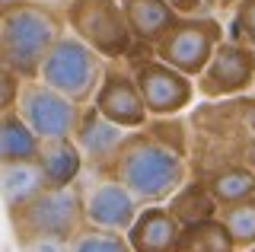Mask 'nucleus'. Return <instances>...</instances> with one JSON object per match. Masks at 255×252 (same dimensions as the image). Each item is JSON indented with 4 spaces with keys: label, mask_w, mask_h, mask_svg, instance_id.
Listing matches in <instances>:
<instances>
[{
    "label": "nucleus",
    "mask_w": 255,
    "mask_h": 252,
    "mask_svg": "<svg viewBox=\"0 0 255 252\" xmlns=\"http://www.w3.org/2000/svg\"><path fill=\"white\" fill-rule=\"evenodd\" d=\"M109 176L131 188V195L140 204H166L175 195V188L188 179V160L137 128L128 131Z\"/></svg>",
    "instance_id": "nucleus-1"
},
{
    "label": "nucleus",
    "mask_w": 255,
    "mask_h": 252,
    "mask_svg": "<svg viewBox=\"0 0 255 252\" xmlns=\"http://www.w3.org/2000/svg\"><path fill=\"white\" fill-rule=\"evenodd\" d=\"M64 32L67 19L51 3L22 0L13 6H0V61L3 67L32 80Z\"/></svg>",
    "instance_id": "nucleus-2"
},
{
    "label": "nucleus",
    "mask_w": 255,
    "mask_h": 252,
    "mask_svg": "<svg viewBox=\"0 0 255 252\" xmlns=\"http://www.w3.org/2000/svg\"><path fill=\"white\" fill-rule=\"evenodd\" d=\"M10 220L13 240L32 243V240H64L70 243L74 236L86 227V204H83V188L80 185H64L38 192L32 201L6 214Z\"/></svg>",
    "instance_id": "nucleus-3"
},
{
    "label": "nucleus",
    "mask_w": 255,
    "mask_h": 252,
    "mask_svg": "<svg viewBox=\"0 0 255 252\" xmlns=\"http://www.w3.org/2000/svg\"><path fill=\"white\" fill-rule=\"evenodd\" d=\"M109 64L112 61H106L93 45H86L80 35H74L67 29L58 38V45L48 51L42 70H38V80L61 90L64 96H70L80 106H90L96 93H99L102 80H106Z\"/></svg>",
    "instance_id": "nucleus-4"
},
{
    "label": "nucleus",
    "mask_w": 255,
    "mask_h": 252,
    "mask_svg": "<svg viewBox=\"0 0 255 252\" xmlns=\"http://www.w3.org/2000/svg\"><path fill=\"white\" fill-rule=\"evenodd\" d=\"M64 19L70 32L93 45L106 61H128L137 45L122 0H67Z\"/></svg>",
    "instance_id": "nucleus-5"
},
{
    "label": "nucleus",
    "mask_w": 255,
    "mask_h": 252,
    "mask_svg": "<svg viewBox=\"0 0 255 252\" xmlns=\"http://www.w3.org/2000/svg\"><path fill=\"white\" fill-rule=\"evenodd\" d=\"M223 38L227 35H223L220 19L207 16V13H195V16H182L175 22L166 32V38L153 48V54L163 58L166 64L179 67L182 74L198 77Z\"/></svg>",
    "instance_id": "nucleus-6"
},
{
    "label": "nucleus",
    "mask_w": 255,
    "mask_h": 252,
    "mask_svg": "<svg viewBox=\"0 0 255 252\" xmlns=\"http://www.w3.org/2000/svg\"><path fill=\"white\" fill-rule=\"evenodd\" d=\"M131 74L140 86V96L147 102L150 115H182L195 106V96H198L195 77H188L179 67L166 64L153 51L147 58L134 61Z\"/></svg>",
    "instance_id": "nucleus-7"
},
{
    "label": "nucleus",
    "mask_w": 255,
    "mask_h": 252,
    "mask_svg": "<svg viewBox=\"0 0 255 252\" xmlns=\"http://www.w3.org/2000/svg\"><path fill=\"white\" fill-rule=\"evenodd\" d=\"M16 112L26 118L29 128L42 140H54V137H74L80 118H83V106L70 96H64L61 90L48 86L45 80L32 77V80L22 83V96Z\"/></svg>",
    "instance_id": "nucleus-8"
},
{
    "label": "nucleus",
    "mask_w": 255,
    "mask_h": 252,
    "mask_svg": "<svg viewBox=\"0 0 255 252\" xmlns=\"http://www.w3.org/2000/svg\"><path fill=\"white\" fill-rule=\"evenodd\" d=\"M201 99H233L255 86V48L239 38H223L207 67L195 77Z\"/></svg>",
    "instance_id": "nucleus-9"
},
{
    "label": "nucleus",
    "mask_w": 255,
    "mask_h": 252,
    "mask_svg": "<svg viewBox=\"0 0 255 252\" xmlns=\"http://www.w3.org/2000/svg\"><path fill=\"white\" fill-rule=\"evenodd\" d=\"M83 204H86V224L118 233L131 230V224L137 220L143 208L131 195V188H125L115 176H96V182L83 192Z\"/></svg>",
    "instance_id": "nucleus-10"
},
{
    "label": "nucleus",
    "mask_w": 255,
    "mask_h": 252,
    "mask_svg": "<svg viewBox=\"0 0 255 252\" xmlns=\"http://www.w3.org/2000/svg\"><path fill=\"white\" fill-rule=\"evenodd\" d=\"M93 106L128 131L143 128L147 118H150V109L140 96V86L134 80V74L131 70H122V67H112V64L106 70V80H102L99 93H96Z\"/></svg>",
    "instance_id": "nucleus-11"
},
{
    "label": "nucleus",
    "mask_w": 255,
    "mask_h": 252,
    "mask_svg": "<svg viewBox=\"0 0 255 252\" xmlns=\"http://www.w3.org/2000/svg\"><path fill=\"white\" fill-rule=\"evenodd\" d=\"M125 137H128V128L106 118L93 102L83 106V118H80V125L74 131V140L80 144V150L86 156V169H93L96 176H109Z\"/></svg>",
    "instance_id": "nucleus-12"
},
{
    "label": "nucleus",
    "mask_w": 255,
    "mask_h": 252,
    "mask_svg": "<svg viewBox=\"0 0 255 252\" xmlns=\"http://www.w3.org/2000/svg\"><path fill=\"white\" fill-rule=\"evenodd\" d=\"M182 227L185 224L169 211V204H143L128 240L134 252H179Z\"/></svg>",
    "instance_id": "nucleus-13"
},
{
    "label": "nucleus",
    "mask_w": 255,
    "mask_h": 252,
    "mask_svg": "<svg viewBox=\"0 0 255 252\" xmlns=\"http://www.w3.org/2000/svg\"><path fill=\"white\" fill-rule=\"evenodd\" d=\"M128 22H131L134 42L143 48H156L166 38V32L182 19V13L166 0H122Z\"/></svg>",
    "instance_id": "nucleus-14"
},
{
    "label": "nucleus",
    "mask_w": 255,
    "mask_h": 252,
    "mask_svg": "<svg viewBox=\"0 0 255 252\" xmlns=\"http://www.w3.org/2000/svg\"><path fill=\"white\" fill-rule=\"evenodd\" d=\"M38 166H42L48 185L64 188V185L80 182V176L86 169V156H83V150H80V144L74 137H54V140H42Z\"/></svg>",
    "instance_id": "nucleus-15"
},
{
    "label": "nucleus",
    "mask_w": 255,
    "mask_h": 252,
    "mask_svg": "<svg viewBox=\"0 0 255 252\" xmlns=\"http://www.w3.org/2000/svg\"><path fill=\"white\" fill-rule=\"evenodd\" d=\"M3 166V211L10 214V211L22 208L26 201H32L38 192H45L48 188V179L42 166H38V160H22V163H0Z\"/></svg>",
    "instance_id": "nucleus-16"
},
{
    "label": "nucleus",
    "mask_w": 255,
    "mask_h": 252,
    "mask_svg": "<svg viewBox=\"0 0 255 252\" xmlns=\"http://www.w3.org/2000/svg\"><path fill=\"white\" fill-rule=\"evenodd\" d=\"M166 204H169V211L182 224H198V220H211V217L220 214V201L214 198L207 179H201V176L185 179Z\"/></svg>",
    "instance_id": "nucleus-17"
},
{
    "label": "nucleus",
    "mask_w": 255,
    "mask_h": 252,
    "mask_svg": "<svg viewBox=\"0 0 255 252\" xmlns=\"http://www.w3.org/2000/svg\"><path fill=\"white\" fill-rule=\"evenodd\" d=\"M42 137L29 128V122L19 112H3L0 118V163H22V160H38Z\"/></svg>",
    "instance_id": "nucleus-18"
},
{
    "label": "nucleus",
    "mask_w": 255,
    "mask_h": 252,
    "mask_svg": "<svg viewBox=\"0 0 255 252\" xmlns=\"http://www.w3.org/2000/svg\"><path fill=\"white\" fill-rule=\"evenodd\" d=\"M201 179H207V185H211L214 198L220 201V208L255 195V169L246 166L243 160H239V163H227V166L207 172V176H201Z\"/></svg>",
    "instance_id": "nucleus-19"
},
{
    "label": "nucleus",
    "mask_w": 255,
    "mask_h": 252,
    "mask_svg": "<svg viewBox=\"0 0 255 252\" xmlns=\"http://www.w3.org/2000/svg\"><path fill=\"white\" fill-rule=\"evenodd\" d=\"M179 252H239L233 233L227 230L220 217L211 220H198V224L182 227V243Z\"/></svg>",
    "instance_id": "nucleus-20"
},
{
    "label": "nucleus",
    "mask_w": 255,
    "mask_h": 252,
    "mask_svg": "<svg viewBox=\"0 0 255 252\" xmlns=\"http://www.w3.org/2000/svg\"><path fill=\"white\" fill-rule=\"evenodd\" d=\"M185 115V112H182ZM182 115H150L147 118V125H143V131H147L150 137H156L159 144H166V147H172L179 156H191V134L195 131L188 128V122Z\"/></svg>",
    "instance_id": "nucleus-21"
},
{
    "label": "nucleus",
    "mask_w": 255,
    "mask_h": 252,
    "mask_svg": "<svg viewBox=\"0 0 255 252\" xmlns=\"http://www.w3.org/2000/svg\"><path fill=\"white\" fill-rule=\"evenodd\" d=\"M217 217L233 233L239 252H249L255 246V195L252 198H243V201H233V204H223Z\"/></svg>",
    "instance_id": "nucleus-22"
},
{
    "label": "nucleus",
    "mask_w": 255,
    "mask_h": 252,
    "mask_svg": "<svg viewBox=\"0 0 255 252\" xmlns=\"http://www.w3.org/2000/svg\"><path fill=\"white\" fill-rule=\"evenodd\" d=\"M70 252H134L128 233L118 230H102V227L86 224L74 240H70Z\"/></svg>",
    "instance_id": "nucleus-23"
},
{
    "label": "nucleus",
    "mask_w": 255,
    "mask_h": 252,
    "mask_svg": "<svg viewBox=\"0 0 255 252\" xmlns=\"http://www.w3.org/2000/svg\"><path fill=\"white\" fill-rule=\"evenodd\" d=\"M233 29L236 38L255 48V0H239L233 10Z\"/></svg>",
    "instance_id": "nucleus-24"
},
{
    "label": "nucleus",
    "mask_w": 255,
    "mask_h": 252,
    "mask_svg": "<svg viewBox=\"0 0 255 252\" xmlns=\"http://www.w3.org/2000/svg\"><path fill=\"white\" fill-rule=\"evenodd\" d=\"M3 93H0V109L3 112H13L16 106H19V96H22V83H26V77L16 74V70L3 67Z\"/></svg>",
    "instance_id": "nucleus-25"
},
{
    "label": "nucleus",
    "mask_w": 255,
    "mask_h": 252,
    "mask_svg": "<svg viewBox=\"0 0 255 252\" xmlns=\"http://www.w3.org/2000/svg\"><path fill=\"white\" fill-rule=\"evenodd\" d=\"M19 252H70V243H64V240H32V243H22Z\"/></svg>",
    "instance_id": "nucleus-26"
},
{
    "label": "nucleus",
    "mask_w": 255,
    "mask_h": 252,
    "mask_svg": "<svg viewBox=\"0 0 255 252\" xmlns=\"http://www.w3.org/2000/svg\"><path fill=\"white\" fill-rule=\"evenodd\" d=\"M166 3H172L175 10L182 13V16H195V13H204V0H166Z\"/></svg>",
    "instance_id": "nucleus-27"
},
{
    "label": "nucleus",
    "mask_w": 255,
    "mask_h": 252,
    "mask_svg": "<svg viewBox=\"0 0 255 252\" xmlns=\"http://www.w3.org/2000/svg\"><path fill=\"white\" fill-rule=\"evenodd\" d=\"M239 0H204V10H214V13H233Z\"/></svg>",
    "instance_id": "nucleus-28"
},
{
    "label": "nucleus",
    "mask_w": 255,
    "mask_h": 252,
    "mask_svg": "<svg viewBox=\"0 0 255 252\" xmlns=\"http://www.w3.org/2000/svg\"><path fill=\"white\" fill-rule=\"evenodd\" d=\"M243 163L255 169V134H249V137L243 140Z\"/></svg>",
    "instance_id": "nucleus-29"
},
{
    "label": "nucleus",
    "mask_w": 255,
    "mask_h": 252,
    "mask_svg": "<svg viewBox=\"0 0 255 252\" xmlns=\"http://www.w3.org/2000/svg\"><path fill=\"white\" fill-rule=\"evenodd\" d=\"M13 3H22V0H0V6H13Z\"/></svg>",
    "instance_id": "nucleus-30"
},
{
    "label": "nucleus",
    "mask_w": 255,
    "mask_h": 252,
    "mask_svg": "<svg viewBox=\"0 0 255 252\" xmlns=\"http://www.w3.org/2000/svg\"><path fill=\"white\" fill-rule=\"evenodd\" d=\"M252 93H255V86H252Z\"/></svg>",
    "instance_id": "nucleus-31"
}]
</instances>
